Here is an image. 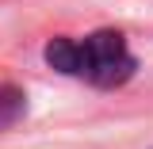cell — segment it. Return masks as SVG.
<instances>
[{
	"label": "cell",
	"instance_id": "obj_1",
	"mask_svg": "<svg viewBox=\"0 0 153 149\" xmlns=\"http://www.w3.org/2000/svg\"><path fill=\"white\" fill-rule=\"evenodd\" d=\"M42 57L61 76H76L92 88H119L138 69L130 46L119 31H92L84 38H50Z\"/></svg>",
	"mask_w": 153,
	"mask_h": 149
}]
</instances>
